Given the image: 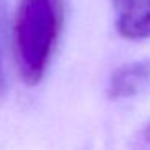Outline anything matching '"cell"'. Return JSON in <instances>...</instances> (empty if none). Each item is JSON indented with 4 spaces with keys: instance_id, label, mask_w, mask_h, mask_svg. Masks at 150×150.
I'll return each mask as SVG.
<instances>
[{
    "instance_id": "obj_4",
    "label": "cell",
    "mask_w": 150,
    "mask_h": 150,
    "mask_svg": "<svg viewBox=\"0 0 150 150\" xmlns=\"http://www.w3.org/2000/svg\"><path fill=\"white\" fill-rule=\"evenodd\" d=\"M5 89V69H4V57H2V45H0V95Z\"/></svg>"
},
{
    "instance_id": "obj_5",
    "label": "cell",
    "mask_w": 150,
    "mask_h": 150,
    "mask_svg": "<svg viewBox=\"0 0 150 150\" xmlns=\"http://www.w3.org/2000/svg\"><path fill=\"white\" fill-rule=\"evenodd\" d=\"M147 134H149V137H150V127H149V131H147Z\"/></svg>"
},
{
    "instance_id": "obj_1",
    "label": "cell",
    "mask_w": 150,
    "mask_h": 150,
    "mask_svg": "<svg viewBox=\"0 0 150 150\" xmlns=\"http://www.w3.org/2000/svg\"><path fill=\"white\" fill-rule=\"evenodd\" d=\"M66 0H18L13 15V52L21 79L37 86L57 50Z\"/></svg>"
},
{
    "instance_id": "obj_3",
    "label": "cell",
    "mask_w": 150,
    "mask_h": 150,
    "mask_svg": "<svg viewBox=\"0 0 150 150\" xmlns=\"http://www.w3.org/2000/svg\"><path fill=\"white\" fill-rule=\"evenodd\" d=\"M115 28L123 39H150V0H111Z\"/></svg>"
},
{
    "instance_id": "obj_2",
    "label": "cell",
    "mask_w": 150,
    "mask_h": 150,
    "mask_svg": "<svg viewBox=\"0 0 150 150\" xmlns=\"http://www.w3.org/2000/svg\"><path fill=\"white\" fill-rule=\"evenodd\" d=\"M150 94V58L124 63L111 73L107 95L111 100L139 98Z\"/></svg>"
}]
</instances>
